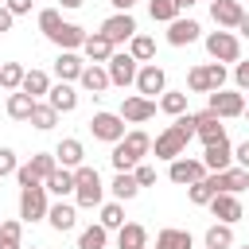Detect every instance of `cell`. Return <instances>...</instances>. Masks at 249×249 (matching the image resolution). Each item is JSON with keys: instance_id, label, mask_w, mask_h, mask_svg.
Segmentation results:
<instances>
[{"instance_id": "cell-1", "label": "cell", "mask_w": 249, "mask_h": 249, "mask_svg": "<svg viewBox=\"0 0 249 249\" xmlns=\"http://www.w3.org/2000/svg\"><path fill=\"white\" fill-rule=\"evenodd\" d=\"M152 152V140H148V132H140V128H132V132H124V140H117L113 144V167L117 171H132L144 156Z\"/></svg>"}, {"instance_id": "cell-2", "label": "cell", "mask_w": 249, "mask_h": 249, "mask_svg": "<svg viewBox=\"0 0 249 249\" xmlns=\"http://www.w3.org/2000/svg\"><path fill=\"white\" fill-rule=\"evenodd\" d=\"M101 195H105V187H101V175H97V167H74V198H78V206H101Z\"/></svg>"}, {"instance_id": "cell-3", "label": "cell", "mask_w": 249, "mask_h": 249, "mask_svg": "<svg viewBox=\"0 0 249 249\" xmlns=\"http://www.w3.org/2000/svg\"><path fill=\"white\" fill-rule=\"evenodd\" d=\"M54 167H58L54 152H39V156H31L27 163L16 167V179H19V187H35V183H47Z\"/></svg>"}, {"instance_id": "cell-4", "label": "cell", "mask_w": 249, "mask_h": 249, "mask_svg": "<svg viewBox=\"0 0 249 249\" xmlns=\"http://www.w3.org/2000/svg\"><path fill=\"white\" fill-rule=\"evenodd\" d=\"M206 51H210L214 62H241V39L233 31H226V27L206 35Z\"/></svg>"}, {"instance_id": "cell-5", "label": "cell", "mask_w": 249, "mask_h": 249, "mask_svg": "<svg viewBox=\"0 0 249 249\" xmlns=\"http://www.w3.org/2000/svg\"><path fill=\"white\" fill-rule=\"evenodd\" d=\"M226 86V66L222 62H206V66H195L187 74V89L191 93H214Z\"/></svg>"}, {"instance_id": "cell-6", "label": "cell", "mask_w": 249, "mask_h": 249, "mask_svg": "<svg viewBox=\"0 0 249 249\" xmlns=\"http://www.w3.org/2000/svg\"><path fill=\"white\" fill-rule=\"evenodd\" d=\"M191 140H195L191 132H183L179 124H167V128L156 136V144H152V148H156V160H167V163H171V160H179V156L187 152V144H191Z\"/></svg>"}, {"instance_id": "cell-7", "label": "cell", "mask_w": 249, "mask_h": 249, "mask_svg": "<svg viewBox=\"0 0 249 249\" xmlns=\"http://www.w3.org/2000/svg\"><path fill=\"white\" fill-rule=\"evenodd\" d=\"M89 132H93V140H105V144H117V140H124V117L121 113H93L89 117Z\"/></svg>"}, {"instance_id": "cell-8", "label": "cell", "mask_w": 249, "mask_h": 249, "mask_svg": "<svg viewBox=\"0 0 249 249\" xmlns=\"http://www.w3.org/2000/svg\"><path fill=\"white\" fill-rule=\"evenodd\" d=\"M47 187L43 183H35V187H19V218L23 222H39V218H47Z\"/></svg>"}, {"instance_id": "cell-9", "label": "cell", "mask_w": 249, "mask_h": 249, "mask_svg": "<svg viewBox=\"0 0 249 249\" xmlns=\"http://www.w3.org/2000/svg\"><path fill=\"white\" fill-rule=\"evenodd\" d=\"M105 70H109V82H113V86H132L140 62H136L128 51H113V58L105 62Z\"/></svg>"}, {"instance_id": "cell-10", "label": "cell", "mask_w": 249, "mask_h": 249, "mask_svg": "<svg viewBox=\"0 0 249 249\" xmlns=\"http://www.w3.org/2000/svg\"><path fill=\"white\" fill-rule=\"evenodd\" d=\"M206 109H214L222 121H226V117H245V97H241L237 89H226V86H222V89L210 93V105H206Z\"/></svg>"}, {"instance_id": "cell-11", "label": "cell", "mask_w": 249, "mask_h": 249, "mask_svg": "<svg viewBox=\"0 0 249 249\" xmlns=\"http://www.w3.org/2000/svg\"><path fill=\"white\" fill-rule=\"evenodd\" d=\"M206 183L214 187V195H218V191H230V195H237V191H245V187H249V171H245V167L206 171Z\"/></svg>"}, {"instance_id": "cell-12", "label": "cell", "mask_w": 249, "mask_h": 249, "mask_svg": "<svg viewBox=\"0 0 249 249\" xmlns=\"http://www.w3.org/2000/svg\"><path fill=\"white\" fill-rule=\"evenodd\" d=\"M167 179L171 183H179V187H191V183H198V179H206V163L202 160H171V167H167Z\"/></svg>"}, {"instance_id": "cell-13", "label": "cell", "mask_w": 249, "mask_h": 249, "mask_svg": "<svg viewBox=\"0 0 249 249\" xmlns=\"http://www.w3.org/2000/svg\"><path fill=\"white\" fill-rule=\"evenodd\" d=\"M101 35L117 47V43H128L132 35H136V19L128 16V12H117V16H109L105 23H101Z\"/></svg>"}, {"instance_id": "cell-14", "label": "cell", "mask_w": 249, "mask_h": 249, "mask_svg": "<svg viewBox=\"0 0 249 249\" xmlns=\"http://www.w3.org/2000/svg\"><path fill=\"white\" fill-rule=\"evenodd\" d=\"M206 206H210V214H214L218 222H230V226H233V222H241V214H245V210H241V198H237V195H230V191H218Z\"/></svg>"}, {"instance_id": "cell-15", "label": "cell", "mask_w": 249, "mask_h": 249, "mask_svg": "<svg viewBox=\"0 0 249 249\" xmlns=\"http://www.w3.org/2000/svg\"><path fill=\"white\" fill-rule=\"evenodd\" d=\"M136 89H140L144 97H156V93L167 89V74H163L156 62H144V66L136 70Z\"/></svg>"}, {"instance_id": "cell-16", "label": "cell", "mask_w": 249, "mask_h": 249, "mask_svg": "<svg viewBox=\"0 0 249 249\" xmlns=\"http://www.w3.org/2000/svg\"><path fill=\"white\" fill-rule=\"evenodd\" d=\"M210 19L230 31L245 19V8H241V0H210Z\"/></svg>"}, {"instance_id": "cell-17", "label": "cell", "mask_w": 249, "mask_h": 249, "mask_svg": "<svg viewBox=\"0 0 249 249\" xmlns=\"http://www.w3.org/2000/svg\"><path fill=\"white\" fill-rule=\"evenodd\" d=\"M121 117H124V121H132V124H144V121H152V117H156V101H152V97H144V93H132V97H124Z\"/></svg>"}, {"instance_id": "cell-18", "label": "cell", "mask_w": 249, "mask_h": 249, "mask_svg": "<svg viewBox=\"0 0 249 249\" xmlns=\"http://www.w3.org/2000/svg\"><path fill=\"white\" fill-rule=\"evenodd\" d=\"M202 163H206V171H226L230 163H233V144L222 136V140H210L206 144V152H202Z\"/></svg>"}, {"instance_id": "cell-19", "label": "cell", "mask_w": 249, "mask_h": 249, "mask_svg": "<svg viewBox=\"0 0 249 249\" xmlns=\"http://www.w3.org/2000/svg\"><path fill=\"white\" fill-rule=\"evenodd\" d=\"M202 35V27L195 23V19H183V16H175L171 23H167V43L171 47H187V43H195Z\"/></svg>"}, {"instance_id": "cell-20", "label": "cell", "mask_w": 249, "mask_h": 249, "mask_svg": "<svg viewBox=\"0 0 249 249\" xmlns=\"http://www.w3.org/2000/svg\"><path fill=\"white\" fill-rule=\"evenodd\" d=\"M195 136L202 140V144H210V140H222L226 136V128H222V117L214 113V109H206V113H195Z\"/></svg>"}, {"instance_id": "cell-21", "label": "cell", "mask_w": 249, "mask_h": 249, "mask_svg": "<svg viewBox=\"0 0 249 249\" xmlns=\"http://www.w3.org/2000/svg\"><path fill=\"white\" fill-rule=\"evenodd\" d=\"M117 249H148V230L140 222H124L117 230Z\"/></svg>"}, {"instance_id": "cell-22", "label": "cell", "mask_w": 249, "mask_h": 249, "mask_svg": "<svg viewBox=\"0 0 249 249\" xmlns=\"http://www.w3.org/2000/svg\"><path fill=\"white\" fill-rule=\"evenodd\" d=\"M82 70H86V62H82L74 51H62V54L54 58V74H58V82H78Z\"/></svg>"}, {"instance_id": "cell-23", "label": "cell", "mask_w": 249, "mask_h": 249, "mask_svg": "<svg viewBox=\"0 0 249 249\" xmlns=\"http://www.w3.org/2000/svg\"><path fill=\"white\" fill-rule=\"evenodd\" d=\"M82 156H86V148H82V140H74V136L58 140V148H54L58 167H82Z\"/></svg>"}, {"instance_id": "cell-24", "label": "cell", "mask_w": 249, "mask_h": 249, "mask_svg": "<svg viewBox=\"0 0 249 249\" xmlns=\"http://www.w3.org/2000/svg\"><path fill=\"white\" fill-rule=\"evenodd\" d=\"M82 51H86V58H89V62H97V66L113 58V43H109V39H105L101 31H97V35H86V43H82Z\"/></svg>"}, {"instance_id": "cell-25", "label": "cell", "mask_w": 249, "mask_h": 249, "mask_svg": "<svg viewBox=\"0 0 249 249\" xmlns=\"http://www.w3.org/2000/svg\"><path fill=\"white\" fill-rule=\"evenodd\" d=\"M47 101H51L58 113H74V109H78V93H74V86H70V82H58V86H51Z\"/></svg>"}, {"instance_id": "cell-26", "label": "cell", "mask_w": 249, "mask_h": 249, "mask_svg": "<svg viewBox=\"0 0 249 249\" xmlns=\"http://www.w3.org/2000/svg\"><path fill=\"white\" fill-rule=\"evenodd\" d=\"M202 245H206V249H233V226H230V222H214V226L202 233Z\"/></svg>"}, {"instance_id": "cell-27", "label": "cell", "mask_w": 249, "mask_h": 249, "mask_svg": "<svg viewBox=\"0 0 249 249\" xmlns=\"http://www.w3.org/2000/svg\"><path fill=\"white\" fill-rule=\"evenodd\" d=\"M51 195H58V198H66V195H74V167H54L51 171V179L43 183Z\"/></svg>"}, {"instance_id": "cell-28", "label": "cell", "mask_w": 249, "mask_h": 249, "mask_svg": "<svg viewBox=\"0 0 249 249\" xmlns=\"http://www.w3.org/2000/svg\"><path fill=\"white\" fill-rule=\"evenodd\" d=\"M47 222H51L58 233H66V230H74V222H78V210H74L70 202H54V206L47 210Z\"/></svg>"}, {"instance_id": "cell-29", "label": "cell", "mask_w": 249, "mask_h": 249, "mask_svg": "<svg viewBox=\"0 0 249 249\" xmlns=\"http://www.w3.org/2000/svg\"><path fill=\"white\" fill-rule=\"evenodd\" d=\"M156 249H195V241H191V233H187V230L167 226V230H160V233H156Z\"/></svg>"}, {"instance_id": "cell-30", "label": "cell", "mask_w": 249, "mask_h": 249, "mask_svg": "<svg viewBox=\"0 0 249 249\" xmlns=\"http://www.w3.org/2000/svg\"><path fill=\"white\" fill-rule=\"evenodd\" d=\"M78 82H82V89H89V93H105V89L113 86V82H109V70H101L97 62H93V66H86Z\"/></svg>"}, {"instance_id": "cell-31", "label": "cell", "mask_w": 249, "mask_h": 249, "mask_svg": "<svg viewBox=\"0 0 249 249\" xmlns=\"http://www.w3.org/2000/svg\"><path fill=\"white\" fill-rule=\"evenodd\" d=\"M31 109H35V97L31 93H23V89L8 93V117L12 121H31Z\"/></svg>"}, {"instance_id": "cell-32", "label": "cell", "mask_w": 249, "mask_h": 249, "mask_svg": "<svg viewBox=\"0 0 249 249\" xmlns=\"http://www.w3.org/2000/svg\"><path fill=\"white\" fill-rule=\"evenodd\" d=\"M109 191H113V198H117V202H128V198H136V195H140V183H136V175H132V171H117V179H113V187H109Z\"/></svg>"}, {"instance_id": "cell-33", "label": "cell", "mask_w": 249, "mask_h": 249, "mask_svg": "<svg viewBox=\"0 0 249 249\" xmlns=\"http://www.w3.org/2000/svg\"><path fill=\"white\" fill-rule=\"evenodd\" d=\"M51 43H58L62 51H74V47H82V43H86V31H82L78 23H62V27L51 35Z\"/></svg>"}, {"instance_id": "cell-34", "label": "cell", "mask_w": 249, "mask_h": 249, "mask_svg": "<svg viewBox=\"0 0 249 249\" xmlns=\"http://www.w3.org/2000/svg\"><path fill=\"white\" fill-rule=\"evenodd\" d=\"M19 89H23V93H31L35 101H39V97H47V93H51V78H47V70H27Z\"/></svg>"}, {"instance_id": "cell-35", "label": "cell", "mask_w": 249, "mask_h": 249, "mask_svg": "<svg viewBox=\"0 0 249 249\" xmlns=\"http://www.w3.org/2000/svg\"><path fill=\"white\" fill-rule=\"evenodd\" d=\"M31 124H35L39 132L54 128V124H58V109H54L51 101H35V109H31Z\"/></svg>"}, {"instance_id": "cell-36", "label": "cell", "mask_w": 249, "mask_h": 249, "mask_svg": "<svg viewBox=\"0 0 249 249\" xmlns=\"http://www.w3.org/2000/svg\"><path fill=\"white\" fill-rule=\"evenodd\" d=\"M128 54H132L136 62H152V58H156V39H148V35L136 31V35L128 39Z\"/></svg>"}, {"instance_id": "cell-37", "label": "cell", "mask_w": 249, "mask_h": 249, "mask_svg": "<svg viewBox=\"0 0 249 249\" xmlns=\"http://www.w3.org/2000/svg\"><path fill=\"white\" fill-rule=\"evenodd\" d=\"M105 241H109V230L97 222V226H86L82 233H78V249H105Z\"/></svg>"}, {"instance_id": "cell-38", "label": "cell", "mask_w": 249, "mask_h": 249, "mask_svg": "<svg viewBox=\"0 0 249 249\" xmlns=\"http://www.w3.org/2000/svg\"><path fill=\"white\" fill-rule=\"evenodd\" d=\"M23 74H27V70H23L19 62H0V86H4L8 93H16V89L23 86Z\"/></svg>"}, {"instance_id": "cell-39", "label": "cell", "mask_w": 249, "mask_h": 249, "mask_svg": "<svg viewBox=\"0 0 249 249\" xmlns=\"http://www.w3.org/2000/svg\"><path fill=\"white\" fill-rule=\"evenodd\" d=\"M187 89L183 93H175V89H163V97H160V109L167 113V117H179V113H187Z\"/></svg>"}, {"instance_id": "cell-40", "label": "cell", "mask_w": 249, "mask_h": 249, "mask_svg": "<svg viewBox=\"0 0 249 249\" xmlns=\"http://www.w3.org/2000/svg\"><path fill=\"white\" fill-rule=\"evenodd\" d=\"M0 249H23V226L19 222H0Z\"/></svg>"}, {"instance_id": "cell-41", "label": "cell", "mask_w": 249, "mask_h": 249, "mask_svg": "<svg viewBox=\"0 0 249 249\" xmlns=\"http://www.w3.org/2000/svg\"><path fill=\"white\" fill-rule=\"evenodd\" d=\"M148 16L156 23H171L179 16V8H175V0H148Z\"/></svg>"}, {"instance_id": "cell-42", "label": "cell", "mask_w": 249, "mask_h": 249, "mask_svg": "<svg viewBox=\"0 0 249 249\" xmlns=\"http://www.w3.org/2000/svg\"><path fill=\"white\" fill-rule=\"evenodd\" d=\"M101 226L105 230H121L124 226V206L121 202H105L101 206Z\"/></svg>"}, {"instance_id": "cell-43", "label": "cell", "mask_w": 249, "mask_h": 249, "mask_svg": "<svg viewBox=\"0 0 249 249\" xmlns=\"http://www.w3.org/2000/svg\"><path fill=\"white\" fill-rule=\"evenodd\" d=\"M58 27H62V16H58V8H43V12H39V31L51 39Z\"/></svg>"}, {"instance_id": "cell-44", "label": "cell", "mask_w": 249, "mask_h": 249, "mask_svg": "<svg viewBox=\"0 0 249 249\" xmlns=\"http://www.w3.org/2000/svg\"><path fill=\"white\" fill-rule=\"evenodd\" d=\"M187 195H191V202H195V206H206V202L214 198V187H210L206 179H198V183H191V191H187Z\"/></svg>"}, {"instance_id": "cell-45", "label": "cell", "mask_w": 249, "mask_h": 249, "mask_svg": "<svg viewBox=\"0 0 249 249\" xmlns=\"http://www.w3.org/2000/svg\"><path fill=\"white\" fill-rule=\"evenodd\" d=\"M16 167H19V163H16V152H12V148H0V179H4V175H16Z\"/></svg>"}, {"instance_id": "cell-46", "label": "cell", "mask_w": 249, "mask_h": 249, "mask_svg": "<svg viewBox=\"0 0 249 249\" xmlns=\"http://www.w3.org/2000/svg\"><path fill=\"white\" fill-rule=\"evenodd\" d=\"M132 175H136V183H140V187H152V183H156V167H148V163H136V167H132Z\"/></svg>"}, {"instance_id": "cell-47", "label": "cell", "mask_w": 249, "mask_h": 249, "mask_svg": "<svg viewBox=\"0 0 249 249\" xmlns=\"http://www.w3.org/2000/svg\"><path fill=\"white\" fill-rule=\"evenodd\" d=\"M233 82H237V89H249V58L233 66Z\"/></svg>"}, {"instance_id": "cell-48", "label": "cell", "mask_w": 249, "mask_h": 249, "mask_svg": "<svg viewBox=\"0 0 249 249\" xmlns=\"http://www.w3.org/2000/svg\"><path fill=\"white\" fill-rule=\"evenodd\" d=\"M233 160H237V167H245V171H249V140L233 148Z\"/></svg>"}, {"instance_id": "cell-49", "label": "cell", "mask_w": 249, "mask_h": 249, "mask_svg": "<svg viewBox=\"0 0 249 249\" xmlns=\"http://www.w3.org/2000/svg\"><path fill=\"white\" fill-rule=\"evenodd\" d=\"M8 4V12L12 16H23V12H31V0H4Z\"/></svg>"}, {"instance_id": "cell-50", "label": "cell", "mask_w": 249, "mask_h": 249, "mask_svg": "<svg viewBox=\"0 0 249 249\" xmlns=\"http://www.w3.org/2000/svg\"><path fill=\"white\" fill-rule=\"evenodd\" d=\"M12 23H16V16L8 12V4H0V35H4V31H12Z\"/></svg>"}, {"instance_id": "cell-51", "label": "cell", "mask_w": 249, "mask_h": 249, "mask_svg": "<svg viewBox=\"0 0 249 249\" xmlns=\"http://www.w3.org/2000/svg\"><path fill=\"white\" fill-rule=\"evenodd\" d=\"M109 4H113V8H117V12H128V8H132V4H136V0H109Z\"/></svg>"}, {"instance_id": "cell-52", "label": "cell", "mask_w": 249, "mask_h": 249, "mask_svg": "<svg viewBox=\"0 0 249 249\" xmlns=\"http://www.w3.org/2000/svg\"><path fill=\"white\" fill-rule=\"evenodd\" d=\"M237 31H241V35H245V39H249V16H245V19H241V23H237Z\"/></svg>"}, {"instance_id": "cell-53", "label": "cell", "mask_w": 249, "mask_h": 249, "mask_svg": "<svg viewBox=\"0 0 249 249\" xmlns=\"http://www.w3.org/2000/svg\"><path fill=\"white\" fill-rule=\"evenodd\" d=\"M58 4H62V8H82L86 0H58Z\"/></svg>"}, {"instance_id": "cell-54", "label": "cell", "mask_w": 249, "mask_h": 249, "mask_svg": "<svg viewBox=\"0 0 249 249\" xmlns=\"http://www.w3.org/2000/svg\"><path fill=\"white\" fill-rule=\"evenodd\" d=\"M191 4H195V0H175V8H179V12H187Z\"/></svg>"}, {"instance_id": "cell-55", "label": "cell", "mask_w": 249, "mask_h": 249, "mask_svg": "<svg viewBox=\"0 0 249 249\" xmlns=\"http://www.w3.org/2000/svg\"><path fill=\"white\" fill-rule=\"evenodd\" d=\"M237 249H249V245H237Z\"/></svg>"}, {"instance_id": "cell-56", "label": "cell", "mask_w": 249, "mask_h": 249, "mask_svg": "<svg viewBox=\"0 0 249 249\" xmlns=\"http://www.w3.org/2000/svg\"><path fill=\"white\" fill-rule=\"evenodd\" d=\"M245 117H249V109H245Z\"/></svg>"}, {"instance_id": "cell-57", "label": "cell", "mask_w": 249, "mask_h": 249, "mask_svg": "<svg viewBox=\"0 0 249 249\" xmlns=\"http://www.w3.org/2000/svg\"><path fill=\"white\" fill-rule=\"evenodd\" d=\"M202 249H206V245H202Z\"/></svg>"}]
</instances>
